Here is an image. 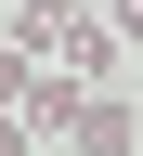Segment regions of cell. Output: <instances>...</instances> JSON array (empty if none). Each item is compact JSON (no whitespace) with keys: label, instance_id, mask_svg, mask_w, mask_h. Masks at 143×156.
<instances>
[{"label":"cell","instance_id":"3957f363","mask_svg":"<svg viewBox=\"0 0 143 156\" xmlns=\"http://www.w3.org/2000/svg\"><path fill=\"white\" fill-rule=\"evenodd\" d=\"M104 39H143V0H104Z\"/></svg>","mask_w":143,"mask_h":156},{"label":"cell","instance_id":"6da1fadb","mask_svg":"<svg viewBox=\"0 0 143 156\" xmlns=\"http://www.w3.org/2000/svg\"><path fill=\"white\" fill-rule=\"evenodd\" d=\"M52 143H65V156H130V104H117V91H78Z\"/></svg>","mask_w":143,"mask_h":156},{"label":"cell","instance_id":"277c9868","mask_svg":"<svg viewBox=\"0 0 143 156\" xmlns=\"http://www.w3.org/2000/svg\"><path fill=\"white\" fill-rule=\"evenodd\" d=\"M26 143H39V130H26V117H0V156H26Z\"/></svg>","mask_w":143,"mask_h":156},{"label":"cell","instance_id":"7a4b0ae2","mask_svg":"<svg viewBox=\"0 0 143 156\" xmlns=\"http://www.w3.org/2000/svg\"><path fill=\"white\" fill-rule=\"evenodd\" d=\"M26 91H39V52H26V39H0V104H26Z\"/></svg>","mask_w":143,"mask_h":156}]
</instances>
